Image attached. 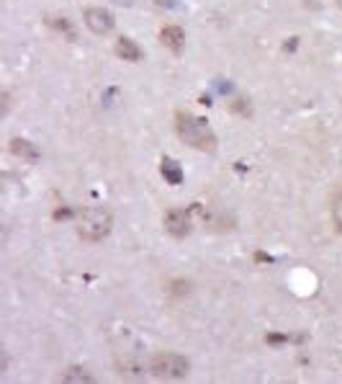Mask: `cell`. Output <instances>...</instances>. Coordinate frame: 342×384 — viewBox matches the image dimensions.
Masks as SVG:
<instances>
[{"instance_id":"cell-10","label":"cell","mask_w":342,"mask_h":384,"mask_svg":"<svg viewBox=\"0 0 342 384\" xmlns=\"http://www.w3.org/2000/svg\"><path fill=\"white\" fill-rule=\"evenodd\" d=\"M10 150H13L16 155H26V157H31V160L36 157V150H34L26 139H13V142H10Z\"/></svg>"},{"instance_id":"cell-7","label":"cell","mask_w":342,"mask_h":384,"mask_svg":"<svg viewBox=\"0 0 342 384\" xmlns=\"http://www.w3.org/2000/svg\"><path fill=\"white\" fill-rule=\"evenodd\" d=\"M114 52L124 59V62H139V59H142V50L137 47V41L126 39V36H121V39L116 41Z\"/></svg>"},{"instance_id":"cell-9","label":"cell","mask_w":342,"mask_h":384,"mask_svg":"<svg viewBox=\"0 0 342 384\" xmlns=\"http://www.w3.org/2000/svg\"><path fill=\"white\" fill-rule=\"evenodd\" d=\"M62 382H73V384H90V382H96L93 379V374H88V369H80V367H73V369H67L65 374H62Z\"/></svg>"},{"instance_id":"cell-3","label":"cell","mask_w":342,"mask_h":384,"mask_svg":"<svg viewBox=\"0 0 342 384\" xmlns=\"http://www.w3.org/2000/svg\"><path fill=\"white\" fill-rule=\"evenodd\" d=\"M149 374L157 376V379H183L188 376L191 371V361L186 356H180V353H172V351H163V353H155L149 364Z\"/></svg>"},{"instance_id":"cell-6","label":"cell","mask_w":342,"mask_h":384,"mask_svg":"<svg viewBox=\"0 0 342 384\" xmlns=\"http://www.w3.org/2000/svg\"><path fill=\"white\" fill-rule=\"evenodd\" d=\"M160 39H163L165 47H170L172 52H180L183 50V41H186V31L180 26H165L160 31Z\"/></svg>"},{"instance_id":"cell-12","label":"cell","mask_w":342,"mask_h":384,"mask_svg":"<svg viewBox=\"0 0 342 384\" xmlns=\"http://www.w3.org/2000/svg\"><path fill=\"white\" fill-rule=\"evenodd\" d=\"M337 6H340V8H342V0H337Z\"/></svg>"},{"instance_id":"cell-1","label":"cell","mask_w":342,"mask_h":384,"mask_svg":"<svg viewBox=\"0 0 342 384\" xmlns=\"http://www.w3.org/2000/svg\"><path fill=\"white\" fill-rule=\"evenodd\" d=\"M175 131H178V137L186 142L188 148L201 150V152H214L216 150V134L209 127V122L201 119V116L178 111L175 114Z\"/></svg>"},{"instance_id":"cell-4","label":"cell","mask_w":342,"mask_h":384,"mask_svg":"<svg viewBox=\"0 0 342 384\" xmlns=\"http://www.w3.org/2000/svg\"><path fill=\"white\" fill-rule=\"evenodd\" d=\"M82 21H85V26H88L96 36H106V34L114 31V26H116L114 13L106 8H101V6H90V8H85Z\"/></svg>"},{"instance_id":"cell-5","label":"cell","mask_w":342,"mask_h":384,"mask_svg":"<svg viewBox=\"0 0 342 384\" xmlns=\"http://www.w3.org/2000/svg\"><path fill=\"white\" fill-rule=\"evenodd\" d=\"M163 225H165V232L172 237H186L188 232H191V227H193V225H191V212H188V209H178V206L165 214Z\"/></svg>"},{"instance_id":"cell-8","label":"cell","mask_w":342,"mask_h":384,"mask_svg":"<svg viewBox=\"0 0 342 384\" xmlns=\"http://www.w3.org/2000/svg\"><path fill=\"white\" fill-rule=\"evenodd\" d=\"M163 176L168 183H172V186H178L180 180H183V171H180V165L175 163V160H170V157H165L163 160Z\"/></svg>"},{"instance_id":"cell-2","label":"cell","mask_w":342,"mask_h":384,"mask_svg":"<svg viewBox=\"0 0 342 384\" xmlns=\"http://www.w3.org/2000/svg\"><path fill=\"white\" fill-rule=\"evenodd\" d=\"M114 227V214L106 206H85L77 214V235L85 243H101L111 235Z\"/></svg>"},{"instance_id":"cell-11","label":"cell","mask_w":342,"mask_h":384,"mask_svg":"<svg viewBox=\"0 0 342 384\" xmlns=\"http://www.w3.org/2000/svg\"><path fill=\"white\" fill-rule=\"evenodd\" d=\"M332 220H334V227L342 229V194L332 199Z\"/></svg>"}]
</instances>
